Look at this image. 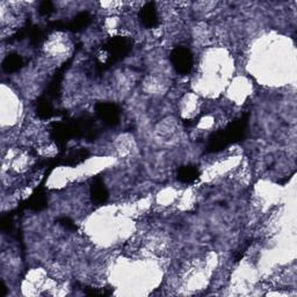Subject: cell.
<instances>
[{
    "label": "cell",
    "mask_w": 297,
    "mask_h": 297,
    "mask_svg": "<svg viewBox=\"0 0 297 297\" xmlns=\"http://www.w3.org/2000/svg\"><path fill=\"white\" fill-rule=\"evenodd\" d=\"M200 172L195 166L187 165V166L180 167L178 171V179L183 183H192L199 178Z\"/></svg>",
    "instance_id": "obj_8"
},
{
    "label": "cell",
    "mask_w": 297,
    "mask_h": 297,
    "mask_svg": "<svg viewBox=\"0 0 297 297\" xmlns=\"http://www.w3.org/2000/svg\"><path fill=\"white\" fill-rule=\"evenodd\" d=\"M91 23V16L87 12H82L73 18V20L68 25V28L72 31H80L85 28Z\"/></svg>",
    "instance_id": "obj_10"
},
{
    "label": "cell",
    "mask_w": 297,
    "mask_h": 297,
    "mask_svg": "<svg viewBox=\"0 0 297 297\" xmlns=\"http://www.w3.org/2000/svg\"><path fill=\"white\" fill-rule=\"evenodd\" d=\"M130 42L124 38H114L109 40L105 46V50L108 55V63L121 61L130 51Z\"/></svg>",
    "instance_id": "obj_1"
},
{
    "label": "cell",
    "mask_w": 297,
    "mask_h": 297,
    "mask_svg": "<svg viewBox=\"0 0 297 297\" xmlns=\"http://www.w3.org/2000/svg\"><path fill=\"white\" fill-rule=\"evenodd\" d=\"M36 113L43 120L50 119L55 114L54 106L51 104L50 99H48L47 97L40 98V100L38 101V106H36Z\"/></svg>",
    "instance_id": "obj_9"
},
{
    "label": "cell",
    "mask_w": 297,
    "mask_h": 297,
    "mask_svg": "<svg viewBox=\"0 0 297 297\" xmlns=\"http://www.w3.org/2000/svg\"><path fill=\"white\" fill-rule=\"evenodd\" d=\"M171 62L173 64L174 69L177 70L181 75H187L189 73L193 68V56L190 51L186 48L179 47L172 51L171 54Z\"/></svg>",
    "instance_id": "obj_2"
},
{
    "label": "cell",
    "mask_w": 297,
    "mask_h": 297,
    "mask_svg": "<svg viewBox=\"0 0 297 297\" xmlns=\"http://www.w3.org/2000/svg\"><path fill=\"white\" fill-rule=\"evenodd\" d=\"M245 130H246V120L244 119L233 121L232 123H230L229 126L225 128V129H223L230 144L231 143L240 141V139L244 137Z\"/></svg>",
    "instance_id": "obj_4"
},
{
    "label": "cell",
    "mask_w": 297,
    "mask_h": 297,
    "mask_svg": "<svg viewBox=\"0 0 297 297\" xmlns=\"http://www.w3.org/2000/svg\"><path fill=\"white\" fill-rule=\"evenodd\" d=\"M139 18H141L142 24L144 25L146 28L157 27L159 23V18L155 4L148 3L146 5L143 6L141 10V14H139Z\"/></svg>",
    "instance_id": "obj_5"
},
{
    "label": "cell",
    "mask_w": 297,
    "mask_h": 297,
    "mask_svg": "<svg viewBox=\"0 0 297 297\" xmlns=\"http://www.w3.org/2000/svg\"><path fill=\"white\" fill-rule=\"evenodd\" d=\"M12 226H13V223H12V219L10 218V216H6V217H4L2 219V229L4 231L10 232V231L12 230Z\"/></svg>",
    "instance_id": "obj_13"
},
{
    "label": "cell",
    "mask_w": 297,
    "mask_h": 297,
    "mask_svg": "<svg viewBox=\"0 0 297 297\" xmlns=\"http://www.w3.org/2000/svg\"><path fill=\"white\" fill-rule=\"evenodd\" d=\"M47 206L46 194L42 192H36L28 201V207L34 210H41Z\"/></svg>",
    "instance_id": "obj_11"
},
{
    "label": "cell",
    "mask_w": 297,
    "mask_h": 297,
    "mask_svg": "<svg viewBox=\"0 0 297 297\" xmlns=\"http://www.w3.org/2000/svg\"><path fill=\"white\" fill-rule=\"evenodd\" d=\"M54 12V4L51 2H43L40 4L39 7V13L43 17L50 16L51 13Z\"/></svg>",
    "instance_id": "obj_12"
},
{
    "label": "cell",
    "mask_w": 297,
    "mask_h": 297,
    "mask_svg": "<svg viewBox=\"0 0 297 297\" xmlns=\"http://www.w3.org/2000/svg\"><path fill=\"white\" fill-rule=\"evenodd\" d=\"M95 113L108 126H115L119 123L120 109L114 104H107V102L98 104L95 106Z\"/></svg>",
    "instance_id": "obj_3"
},
{
    "label": "cell",
    "mask_w": 297,
    "mask_h": 297,
    "mask_svg": "<svg viewBox=\"0 0 297 297\" xmlns=\"http://www.w3.org/2000/svg\"><path fill=\"white\" fill-rule=\"evenodd\" d=\"M24 65V60L20 55L18 54H10L3 62V69L7 73L16 72L20 70Z\"/></svg>",
    "instance_id": "obj_7"
},
{
    "label": "cell",
    "mask_w": 297,
    "mask_h": 297,
    "mask_svg": "<svg viewBox=\"0 0 297 297\" xmlns=\"http://www.w3.org/2000/svg\"><path fill=\"white\" fill-rule=\"evenodd\" d=\"M61 223H62V224H63L67 229H71V230H75V229H76L75 223H73V222L71 221V219H69V218H62V219H61Z\"/></svg>",
    "instance_id": "obj_14"
},
{
    "label": "cell",
    "mask_w": 297,
    "mask_h": 297,
    "mask_svg": "<svg viewBox=\"0 0 297 297\" xmlns=\"http://www.w3.org/2000/svg\"><path fill=\"white\" fill-rule=\"evenodd\" d=\"M91 196L95 203L102 204L108 199V192L105 183L101 180H95L91 187Z\"/></svg>",
    "instance_id": "obj_6"
}]
</instances>
